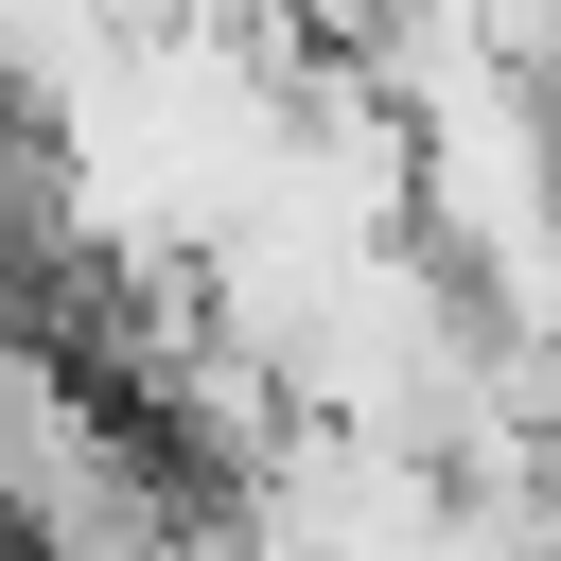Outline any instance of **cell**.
I'll return each mask as SVG.
<instances>
[{
    "label": "cell",
    "mask_w": 561,
    "mask_h": 561,
    "mask_svg": "<svg viewBox=\"0 0 561 561\" xmlns=\"http://www.w3.org/2000/svg\"><path fill=\"white\" fill-rule=\"evenodd\" d=\"M508 70H526V88H543V123H561V18H543V35L508 53Z\"/></svg>",
    "instance_id": "1"
}]
</instances>
